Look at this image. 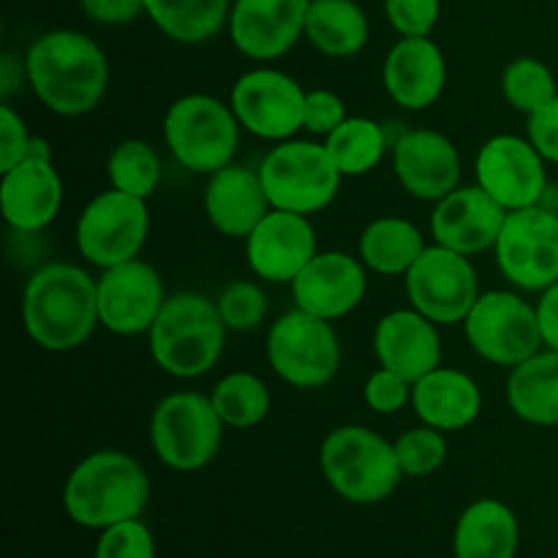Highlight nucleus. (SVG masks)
Masks as SVG:
<instances>
[{"mask_svg":"<svg viewBox=\"0 0 558 558\" xmlns=\"http://www.w3.org/2000/svg\"><path fill=\"white\" fill-rule=\"evenodd\" d=\"M521 548L518 515L499 499H477L461 512L452 532L456 558H515Z\"/></svg>","mask_w":558,"mask_h":558,"instance_id":"nucleus-27","label":"nucleus"},{"mask_svg":"<svg viewBox=\"0 0 558 558\" xmlns=\"http://www.w3.org/2000/svg\"><path fill=\"white\" fill-rule=\"evenodd\" d=\"M305 38L325 58H354L371 38L368 16L354 0H311Z\"/></svg>","mask_w":558,"mask_h":558,"instance_id":"nucleus-30","label":"nucleus"},{"mask_svg":"<svg viewBox=\"0 0 558 558\" xmlns=\"http://www.w3.org/2000/svg\"><path fill=\"white\" fill-rule=\"evenodd\" d=\"M548 161L529 136L496 134L480 147L474 178L507 213L543 205L548 191Z\"/></svg>","mask_w":558,"mask_h":558,"instance_id":"nucleus-15","label":"nucleus"},{"mask_svg":"<svg viewBox=\"0 0 558 558\" xmlns=\"http://www.w3.org/2000/svg\"><path fill=\"white\" fill-rule=\"evenodd\" d=\"M537 308L539 332H543V343L548 349H558V281L539 292V300L534 303Z\"/></svg>","mask_w":558,"mask_h":558,"instance_id":"nucleus-45","label":"nucleus"},{"mask_svg":"<svg viewBox=\"0 0 558 558\" xmlns=\"http://www.w3.org/2000/svg\"><path fill=\"white\" fill-rule=\"evenodd\" d=\"M202 207L210 227L229 240L248 238L256 223L272 210L259 169L243 163H229L207 178Z\"/></svg>","mask_w":558,"mask_h":558,"instance_id":"nucleus-25","label":"nucleus"},{"mask_svg":"<svg viewBox=\"0 0 558 558\" xmlns=\"http://www.w3.org/2000/svg\"><path fill=\"white\" fill-rule=\"evenodd\" d=\"M496 267L521 292H545L558 281V213L545 205L507 213L496 240Z\"/></svg>","mask_w":558,"mask_h":558,"instance_id":"nucleus-12","label":"nucleus"},{"mask_svg":"<svg viewBox=\"0 0 558 558\" xmlns=\"http://www.w3.org/2000/svg\"><path fill=\"white\" fill-rule=\"evenodd\" d=\"M311 0H234L229 38L248 60H278L305 36Z\"/></svg>","mask_w":558,"mask_h":558,"instance_id":"nucleus-19","label":"nucleus"},{"mask_svg":"<svg viewBox=\"0 0 558 558\" xmlns=\"http://www.w3.org/2000/svg\"><path fill=\"white\" fill-rule=\"evenodd\" d=\"M385 16L401 38L430 36L441 16V0H385Z\"/></svg>","mask_w":558,"mask_h":558,"instance_id":"nucleus-40","label":"nucleus"},{"mask_svg":"<svg viewBox=\"0 0 558 558\" xmlns=\"http://www.w3.org/2000/svg\"><path fill=\"white\" fill-rule=\"evenodd\" d=\"M232 0H145V16L178 44H205L229 25Z\"/></svg>","mask_w":558,"mask_h":558,"instance_id":"nucleus-31","label":"nucleus"},{"mask_svg":"<svg viewBox=\"0 0 558 558\" xmlns=\"http://www.w3.org/2000/svg\"><path fill=\"white\" fill-rule=\"evenodd\" d=\"M325 147L343 178H363L385 161L390 136L374 118L349 114L330 136H325Z\"/></svg>","mask_w":558,"mask_h":558,"instance_id":"nucleus-32","label":"nucleus"},{"mask_svg":"<svg viewBox=\"0 0 558 558\" xmlns=\"http://www.w3.org/2000/svg\"><path fill=\"white\" fill-rule=\"evenodd\" d=\"M526 136L548 163H558V96L526 118Z\"/></svg>","mask_w":558,"mask_h":558,"instance_id":"nucleus-43","label":"nucleus"},{"mask_svg":"<svg viewBox=\"0 0 558 558\" xmlns=\"http://www.w3.org/2000/svg\"><path fill=\"white\" fill-rule=\"evenodd\" d=\"M259 178L272 210L314 216L332 205L343 174L327 153L325 142L283 140L267 150L259 163Z\"/></svg>","mask_w":558,"mask_h":558,"instance_id":"nucleus-7","label":"nucleus"},{"mask_svg":"<svg viewBox=\"0 0 558 558\" xmlns=\"http://www.w3.org/2000/svg\"><path fill=\"white\" fill-rule=\"evenodd\" d=\"M25 76L33 96L58 118H82L104 101L109 60L87 33L49 31L27 47Z\"/></svg>","mask_w":558,"mask_h":558,"instance_id":"nucleus-1","label":"nucleus"},{"mask_svg":"<svg viewBox=\"0 0 558 558\" xmlns=\"http://www.w3.org/2000/svg\"><path fill=\"white\" fill-rule=\"evenodd\" d=\"M463 336L480 360L499 368H515L545 347L537 308L507 289L480 294L463 319Z\"/></svg>","mask_w":558,"mask_h":558,"instance_id":"nucleus-10","label":"nucleus"},{"mask_svg":"<svg viewBox=\"0 0 558 558\" xmlns=\"http://www.w3.org/2000/svg\"><path fill=\"white\" fill-rule=\"evenodd\" d=\"M374 354L381 368L407 376L409 381L423 379L441 365V336L439 325L420 311L396 308L376 322Z\"/></svg>","mask_w":558,"mask_h":558,"instance_id":"nucleus-24","label":"nucleus"},{"mask_svg":"<svg viewBox=\"0 0 558 558\" xmlns=\"http://www.w3.org/2000/svg\"><path fill=\"white\" fill-rule=\"evenodd\" d=\"M396 456L401 463L403 477L423 480L439 472L447 461V439L441 430L430 425H417V428L403 430L396 439Z\"/></svg>","mask_w":558,"mask_h":558,"instance_id":"nucleus-36","label":"nucleus"},{"mask_svg":"<svg viewBox=\"0 0 558 558\" xmlns=\"http://www.w3.org/2000/svg\"><path fill=\"white\" fill-rule=\"evenodd\" d=\"M414 381L396 374L390 368H376L363 385V401L376 414H398L401 409L412 407Z\"/></svg>","mask_w":558,"mask_h":558,"instance_id":"nucleus-39","label":"nucleus"},{"mask_svg":"<svg viewBox=\"0 0 558 558\" xmlns=\"http://www.w3.org/2000/svg\"><path fill=\"white\" fill-rule=\"evenodd\" d=\"M210 401L227 428L248 430L270 414L272 398L265 381L251 371H232L213 387Z\"/></svg>","mask_w":558,"mask_h":558,"instance_id":"nucleus-33","label":"nucleus"},{"mask_svg":"<svg viewBox=\"0 0 558 558\" xmlns=\"http://www.w3.org/2000/svg\"><path fill=\"white\" fill-rule=\"evenodd\" d=\"M289 287L298 308L336 322L363 305L368 292V267L347 251H319Z\"/></svg>","mask_w":558,"mask_h":558,"instance_id":"nucleus-18","label":"nucleus"},{"mask_svg":"<svg viewBox=\"0 0 558 558\" xmlns=\"http://www.w3.org/2000/svg\"><path fill=\"white\" fill-rule=\"evenodd\" d=\"M96 558H156V537L142 518L98 532Z\"/></svg>","mask_w":558,"mask_h":558,"instance_id":"nucleus-38","label":"nucleus"},{"mask_svg":"<svg viewBox=\"0 0 558 558\" xmlns=\"http://www.w3.org/2000/svg\"><path fill=\"white\" fill-rule=\"evenodd\" d=\"M347 118V101L338 93L327 90V87H316V90L305 93L303 131L314 136H330Z\"/></svg>","mask_w":558,"mask_h":558,"instance_id":"nucleus-41","label":"nucleus"},{"mask_svg":"<svg viewBox=\"0 0 558 558\" xmlns=\"http://www.w3.org/2000/svg\"><path fill=\"white\" fill-rule=\"evenodd\" d=\"M109 189L150 199L161 183V158L145 140H123L107 158Z\"/></svg>","mask_w":558,"mask_h":558,"instance_id":"nucleus-34","label":"nucleus"},{"mask_svg":"<svg viewBox=\"0 0 558 558\" xmlns=\"http://www.w3.org/2000/svg\"><path fill=\"white\" fill-rule=\"evenodd\" d=\"M403 287H407L409 305L439 327L463 325L472 305L483 294L472 256H463L439 243L423 251L412 270L403 276Z\"/></svg>","mask_w":558,"mask_h":558,"instance_id":"nucleus-13","label":"nucleus"},{"mask_svg":"<svg viewBox=\"0 0 558 558\" xmlns=\"http://www.w3.org/2000/svg\"><path fill=\"white\" fill-rule=\"evenodd\" d=\"M243 243L251 272L265 283H292L319 254L311 218L289 210L267 213Z\"/></svg>","mask_w":558,"mask_h":558,"instance_id":"nucleus-20","label":"nucleus"},{"mask_svg":"<svg viewBox=\"0 0 558 558\" xmlns=\"http://www.w3.org/2000/svg\"><path fill=\"white\" fill-rule=\"evenodd\" d=\"M223 420L210 396L194 390L169 392L150 417V447L158 461L180 474L210 466L223 445Z\"/></svg>","mask_w":558,"mask_h":558,"instance_id":"nucleus-8","label":"nucleus"},{"mask_svg":"<svg viewBox=\"0 0 558 558\" xmlns=\"http://www.w3.org/2000/svg\"><path fill=\"white\" fill-rule=\"evenodd\" d=\"M22 325L44 352H74L101 327L98 283L85 267L49 262L38 267L22 292Z\"/></svg>","mask_w":558,"mask_h":558,"instance_id":"nucleus-2","label":"nucleus"},{"mask_svg":"<svg viewBox=\"0 0 558 558\" xmlns=\"http://www.w3.org/2000/svg\"><path fill=\"white\" fill-rule=\"evenodd\" d=\"M150 234L147 199L107 189L93 196L76 218V251L87 265L107 270L123 262L140 259Z\"/></svg>","mask_w":558,"mask_h":558,"instance_id":"nucleus-11","label":"nucleus"},{"mask_svg":"<svg viewBox=\"0 0 558 558\" xmlns=\"http://www.w3.org/2000/svg\"><path fill=\"white\" fill-rule=\"evenodd\" d=\"M161 131L163 145L180 167L210 178L234 163L243 125L232 104L207 93H189L169 104Z\"/></svg>","mask_w":558,"mask_h":558,"instance_id":"nucleus-6","label":"nucleus"},{"mask_svg":"<svg viewBox=\"0 0 558 558\" xmlns=\"http://www.w3.org/2000/svg\"><path fill=\"white\" fill-rule=\"evenodd\" d=\"M218 311H221L223 325L232 332H251L265 322L267 316V294L265 289L248 278L227 283L218 294Z\"/></svg>","mask_w":558,"mask_h":558,"instance_id":"nucleus-37","label":"nucleus"},{"mask_svg":"<svg viewBox=\"0 0 558 558\" xmlns=\"http://www.w3.org/2000/svg\"><path fill=\"white\" fill-rule=\"evenodd\" d=\"M461 153L436 129H409L392 142V172L409 196L439 202L461 185Z\"/></svg>","mask_w":558,"mask_h":558,"instance_id":"nucleus-17","label":"nucleus"},{"mask_svg":"<svg viewBox=\"0 0 558 558\" xmlns=\"http://www.w3.org/2000/svg\"><path fill=\"white\" fill-rule=\"evenodd\" d=\"M507 210L480 185H458L452 194L439 199L430 213L434 243L458 251L463 256H477L494 251Z\"/></svg>","mask_w":558,"mask_h":558,"instance_id":"nucleus-21","label":"nucleus"},{"mask_svg":"<svg viewBox=\"0 0 558 558\" xmlns=\"http://www.w3.org/2000/svg\"><path fill=\"white\" fill-rule=\"evenodd\" d=\"M305 93L308 90H303L287 71L262 65L238 76L229 104L243 131L267 142H283L303 131Z\"/></svg>","mask_w":558,"mask_h":558,"instance_id":"nucleus-14","label":"nucleus"},{"mask_svg":"<svg viewBox=\"0 0 558 558\" xmlns=\"http://www.w3.org/2000/svg\"><path fill=\"white\" fill-rule=\"evenodd\" d=\"M425 234L409 218L381 216L374 218L368 227L360 232L357 256L371 272L376 276H407L414 262L423 256Z\"/></svg>","mask_w":558,"mask_h":558,"instance_id":"nucleus-29","label":"nucleus"},{"mask_svg":"<svg viewBox=\"0 0 558 558\" xmlns=\"http://www.w3.org/2000/svg\"><path fill=\"white\" fill-rule=\"evenodd\" d=\"M96 283L101 327L125 338L150 332L169 298L156 267L142 259L107 267Z\"/></svg>","mask_w":558,"mask_h":558,"instance_id":"nucleus-16","label":"nucleus"},{"mask_svg":"<svg viewBox=\"0 0 558 558\" xmlns=\"http://www.w3.org/2000/svg\"><path fill=\"white\" fill-rule=\"evenodd\" d=\"M22 80H27L25 60L16 63L11 54H3V60H0V96H3V101H9V96L16 90Z\"/></svg>","mask_w":558,"mask_h":558,"instance_id":"nucleus-46","label":"nucleus"},{"mask_svg":"<svg viewBox=\"0 0 558 558\" xmlns=\"http://www.w3.org/2000/svg\"><path fill=\"white\" fill-rule=\"evenodd\" d=\"M265 354L278 379L298 390H322L341 368V341L332 322L298 305L272 322Z\"/></svg>","mask_w":558,"mask_h":558,"instance_id":"nucleus-9","label":"nucleus"},{"mask_svg":"<svg viewBox=\"0 0 558 558\" xmlns=\"http://www.w3.org/2000/svg\"><path fill=\"white\" fill-rule=\"evenodd\" d=\"M33 134L22 114L9 101L0 104V172H9L31 153Z\"/></svg>","mask_w":558,"mask_h":558,"instance_id":"nucleus-42","label":"nucleus"},{"mask_svg":"<svg viewBox=\"0 0 558 558\" xmlns=\"http://www.w3.org/2000/svg\"><path fill=\"white\" fill-rule=\"evenodd\" d=\"M507 403L518 420L537 428L558 425V349L543 347L537 354L510 368Z\"/></svg>","mask_w":558,"mask_h":558,"instance_id":"nucleus-28","label":"nucleus"},{"mask_svg":"<svg viewBox=\"0 0 558 558\" xmlns=\"http://www.w3.org/2000/svg\"><path fill=\"white\" fill-rule=\"evenodd\" d=\"M63 194V178L52 158H25L9 172H0L3 221L20 234L44 232L58 218Z\"/></svg>","mask_w":558,"mask_h":558,"instance_id":"nucleus-23","label":"nucleus"},{"mask_svg":"<svg viewBox=\"0 0 558 558\" xmlns=\"http://www.w3.org/2000/svg\"><path fill=\"white\" fill-rule=\"evenodd\" d=\"M385 93L409 112L434 107L447 87V58L430 36L398 38L381 63Z\"/></svg>","mask_w":558,"mask_h":558,"instance_id":"nucleus-22","label":"nucleus"},{"mask_svg":"<svg viewBox=\"0 0 558 558\" xmlns=\"http://www.w3.org/2000/svg\"><path fill=\"white\" fill-rule=\"evenodd\" d=\"M229 327L223 325L216 300L202 292H174L147 332L150 357L174 379H199L210 374L227 347Z\"/></svg>","mask_w":558,"mask_h":558,"instance_id":"nucleus-4","label":"nucleus"},{"mask_svg":"<svg viewBox=\"0 0 558 558\" xmlns=\"http://www.w3.org/2000/svg\"><path fill=\"white\" fill-rule=\"evenodd\" d=\"M412 409L420 423L452 434L477 423L483 412V390L469 374L458 368H434L414 381Z\"/></svg>","mask_w":558,"mask_h":558,"instance_id":"nucleus-26","label":"nucleus"},{"mask_svg":"<svg viewBox=\"0 0 558 558\" xmlns=\"http://www.w3.org/2000/svg\"><path fill=\"white\" fill-rule=\"evenodd\" d=\"M150 494V477L136 458L123 450H96L65 477L63 510L76 526L101 532L142 518Z\"/></svg>","mask_w":558,"mask_h":558,"instance_id":"nucleus-3","label":"nucleus"},{"mask_svg":"<svg viewBox=\"0 0 558 558\" xmlns=\"http://www.w3.org/2000/svg\"><path fill=\"white\" fill-rule=\"evenodd\" d=\"M501 96L510 104L515 112L532 118L534 112L550 104L558 96L556 74L545 60L532 58V54H521L512 58L501 71Z\"/></svg>","mask_w":558,"mask_h":558,"instance_id":"nucleus-35","label":"nucleus"},{"mask_svg":"<svg viewBox=\"0 0 558 558\" xmlns=\"http://www.w3.org/2000/svg\"><path fill=\"white\" fill-rule=\"evenodd\" d=\"M82 14L98 25H129L145 14V0H80Z\"/></svg>","mask_w":558,"mask_h":558,"instance_id":"nucleus-44","label":"nucleus"},{"mask_svg":"<svg viewBox=\"0 0 558 558\" xmlns=\"http://www.w3.org/2000/svg\"><path fill=\"white\" fill-rule=\"evenodd\" d=\"M319 469L332 490L349 505H379L401 485L396 441L368 425H338L319 447Z\"/></svg>","mask_w":558,"mask_h":558,"instance_id":"nucleus-5","label":"nucleus"}]
</instances>
